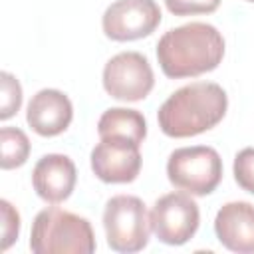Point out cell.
<instances>
[{
    "label": "cell",
    "mask_w": 254,
    "mask_h": 254,
    "mask_svg": "<svg viewBox=\"0 0 254 254\" xmlns=\"http://www.w3.org/2000/svg\"><path fill=\"white\" fill-rule=\"evenodd\" d=\"M222 34L206 22H189L167 30L157 42V62L171 79L196 77L220 65Z\"/></svg>",
    "instance_id": "6da1fadb"
},
{
    "label": "cell",
    "mask_w": 254,
    "mask_h": 254,
    "mask_svg": "<svg viewBox=\"0 0 254 254\" xmlns=\"http://www.w3.org/2000/svg\"><path fill=\"white\" fill-rule=\"evenodd\" d=\"M95 246L91 222L75 212L50 206L32 222L30 250L36 254H91Z\"/></svg>",
    "instance_id": "3957f363"
},
{
    "label": "cell",
    "mask_w": 254,
    "mask_h": 254,
    "mask_svg": "<svg viewBox=\"0 0 254 254\" xmlns=\"http://www.w3.org/2000/svg\"><path fill=\"white\" fill-rule=\"evenodd\" d=\"M73 119V105L69 97L54 87L40 89L32 95L26 107V121L34 133L42 137H56L64 133Z\"/></svg>",
    "instance_id": "8fae6325"
},
{
    "label": "cell",
    "mask_w": 254,
    "mask_h": 254,
    "mask_svg": "<svg viewBox=\"0 0 254 254\" xmlns=\"http://www.w3.org/2000/svg\"><path fill=\"white\" fill-rule=\"evenodd\" d=\"M77 171L75 163L62 153H48L32 169V187L36 194L50 204L67 200L75 189Z\"/></svg>",
    "instance_id": "30bf717a"
},
{
    "label": "cell",
    "mask_w": 254,
    "mask_h": 254,
    "mask_svg": "<svg viewBox=\"0 0 254 254\" xmlns=\"http://www.w3.org/2000/svg\"><path fill=\"white\" fill-rule=\"evenodd\" d=\"M246 2H254V0H246Z\"/></svg>",
    "instance_id": "d6986e66"
},
{
    "label": "cell",
    "mask_w": 254,
    "mask_h": 254,
    "mask_svg": "<svg viewBox=\"0 0 254 254\" xmlns=\"http://www.w3.org/2000/svg\"><path fill=\"white\" fill-rule=\"evenodd\" d=\"M167 177L179 190L192 196H206L222 181V159L208 145L179 147L167 159Z\"/></svg>",
    "instance_id": "277c9868"
},
{
    "label": "cell",
    "mask_w": 254,
    "mask_h": 254,
    "mask_svg": "<svg viewBox=\"0 0 254 254\" xmlns=\"http://www.w3.org/2000/svg\"><path fill=\"white\" fill-rule=\"evenodd\" d=\"M22 107V85L10 71L0 73V119L14 117Z\"/></svg>",
    "instance_id": "9a60e30c"
},
{
    "label": "cell",
    "mask_w": 254,
    "mask_h": 254,
    "mask_svg": "<svg viewBox=\"0 0 254 254\" xmlns=\"http://www.w3.org/2000/svg\"><path fill=\"white\" fill-rule=\"evenodd\" d=\"M103 228L107 246L115 252H139L149 244L151 220L145 202L133 194H115L105 202Z\"/></svg>",
    "instance_id": "5b68a950"
},
{
    "label": "cell",
    "mask_w": 254,
    "mask_h": 254,
    "mask_svg": "<svg viewBox=\"0 0 254 254\" xmlns=\"http://www.w3.org/2000/svg\"><path fill=\"white\" fill-rule=\"evenodd\" d=\"M30 157V139L18 127L0 129V167L4 171L22 167Z\"/></svg>",
    "instance_id": "5bb4252c"
},
{
    "label": "cell",
    "mask_w": 254,
    "mask_h": 254,
    "mask_svg": "<svg viewBox=\"0 0 254 254\" xmlns=\"http://www.w3.org/2000/svg\"><path fill=\"white\" fill-rule=\"evenodd\" d=\"M99 139L119 137L133 143H143L147 137V121L141 111L129 107H111L105 109L97 121Z\"/></svg>",
    "instance_id": "4fadbf2b"
},
{
    "label": "cell",
    "mask_w": 254,
    "mask_h": 254,
    "mask_svg": "<svg viewBox=\"0 0 254 254\" xmlns=\"http://www.w3.org/2000/svg\"><path fill=\"white\" fill-rule=\"evenodd\" d=\"M103 89L119 101H141L155 85V73L141 52H119L103 67Z\"/></svg>",
    "instance_id": "52a82bcc"
},
{
    "label": "cell",
    "mask_w": 254,
    "mask_h": 254,
    "mask_svg": "<svg viewBox=\"0 0 254 254\" xmlns=\"http://www.w3.org/2000/svg\"><path fill=\"white\" fill-rule=\"evenodd\" d=\"M161 24V8L155 0H115L103 16V34L113 42H133L147 38Z\"/></svg>",
    "instance_id": "ba28073f"
},
{
    "label": "cell",
    "mask_w": 254,
    "mask_h": 254,
    "mask_svg": "<svg viewBox=\"0 0 254 254\" xmlns=\"http://www.w3.org/2000/svg\"><path fill=\"white\" fill-rule=\"evenodd\" d=\"M228 109L226 91L214 81H192L173 91L157 111L161 131L173 139L194 137L216 127Z\"/></svg>",
    "instance_id": "7a4b0ae2"
},
{
    "label": "cell",
    "mask_w": 254,
    "mask_h": 254,
    "mask_svg": "<svg viewBox=\"0 0 254 254\" xmlns=\"http://www.w3.org/2000/svg\"><path fill=\"white\" fill-rule=\"evenodd\" d=\"M165 6L175 16H196L212 14L218 10L220 0H165Z\"/></svg>",
    "instance_id": "ac0fdd59"
},
{
    "label": "cell",
    "mask_w": 254,
    "mask_h": 254,
    "mask_svg": "<svg viewBox=\"0 0 254 254\" xmlns=\"http://www.w3.org/2000/svg\"><path fill=\"white\" fill-rule=\"evenodd\" d=\"M139 143L119 137L101 139L89 155L93 175L109 185L133 183L141 173V151Z\"/></svg>",
    "instance_id": "9c48e42d"
},
{
    "label": "cell",
    "mask_w": 254,
    "mask_h": 254,
    "mask_svg": "<svg viewBox=\"0 0 254 254\" xmlns=\"http://www.w3.org/2000/svg\"><path fill=\"white\" fill-rule=\"evenodd\" d=\"M218 242L238 254H254V204L232 200L218 208L214 218Z\"/></svg>",
    "instance_id": "7c38bea8"
},
{
    "label": "cell",
    "mask_w": 254,
    "mask_h": 254,
    "mask_svg": "<svg viewBox=\"0 0 254 254\" xmlns=\"http://www.w3.org/2000/svg\"><path fill=\"white\" fill-rule=\"evenodd\" d=\"M232 173L236 185L254 194V147H244L236 153L234 163H232Z\"/></svg>",
    "instance_id": "2e32d148"
},
{
    "label": "cell",
    "mask_w": 254,
    "mask_h": 254,
    "mask_svg": "<svg viewBox=\"0 0 254 254\" xmlns=\"http://www.w3.org/2000/svg\"><path fill=\"white\" fill-rule=\"evenodd\" d=\"M153 234L169 246L187 244L198 230L200 210L189 192H167L155 200L149 212Z\"/></svg>",
    "instance_id": "8992f818"
},
{
    "label": "cell",
    "mask_w": 254,
    "mask_h": 254,
    "mask_svg": "<svg viewBox=\"0 0 254 254\" xmlns=\"http://www.w3.org/2000/svg\"><path fill=\"white\" fill-rule=\"evenodd\" d=\"M0 216H2V244L0 250H8L20 234V214L18 210L6 200H0Z\"/></svg>",
    "instance_id": "e0dca14e"
}]
</instances>
